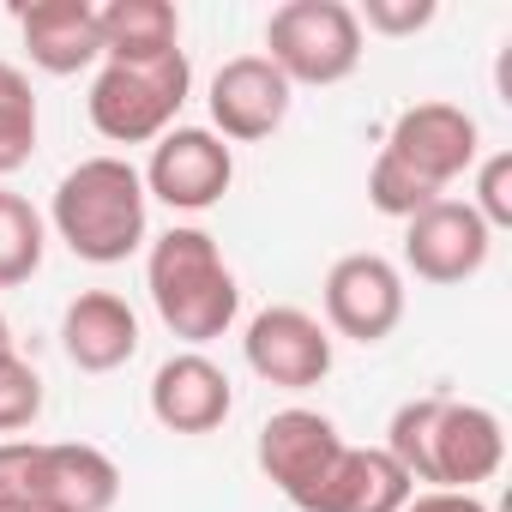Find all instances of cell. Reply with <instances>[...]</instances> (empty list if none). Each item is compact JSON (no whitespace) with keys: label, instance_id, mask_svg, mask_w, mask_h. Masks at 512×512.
<instances>
[{"label":"cell","instance_id":"obj_9","mask_svg":"<svg viewBox=\"0 0 512 512\" xmlns=\"http://www.w3.org/2000/svg\"><path fill=\"white\" fill-rule=\"evenodd\" d=\"M320 302H326V320H320L326 332L350 344H386L404 326V272L386 253H344L320 284Z\"/></svg>","mask_w":512,"mask_h":512},{"label":"cell","instance_id":"obj_25","mask_svg":"<svg viewBox=\"0 0 512 512\" xmlns=\"http://www.w3.org/2000/svg\"><path fill=\"white\" fill-rule=\"evenodd\" d=\"M0 356H13V326H7V314H0Z\"/></svg>","mask_w":512,"mask_h":512},{"label":"cell","instance_id":"obj_4","mask_svg":"<svg viewBox=\"0 0 512 512\" xmlns=\"http://www.w3.org/2000/svg\"><path fill=\"white\" fill-rule=\"evenodd\" d=\"M43 223L67 241V253H79V260L121 266L127 253L145 247L151 199H145V181L127 157H85L55 181V199H49Z\"/></svg>","mask_w":512,"mask_h":512},{"label":"cell","instance_id":"obj_7","mask_svg":"<svg viewBox=\"0 0 512 512\" xmlns=\"http://www.w3.org/2000/svg\"><path fill=\"white\" fill-rule=\"evenodd\" d=\"M368 43L356 25V7L344 0H284L266 19V61L296 85H344L362 67Z\"/></svg>","mask_w":512,"mask_h":512},{"label":"cell","instance_id":"obj_23","mask_svg":"<svg viewBox=\"0 0 512 512\" xmlns=\"http://www.w3.org/2000/svg\"><path fill=\"white\" fill-rule=\"evenodd\" d=\"M434 0H368V7H356V25H362V37L374 31V37H416V31H428L434 25Z\"/></svg>","mask_w":512,"mask_h":512},{"label":"cell","instance_id":"obj_5","mask_svg":"<svg viewBox=\"0 0 512 512\" xmlns=\"http://www.w3.org/2000/svg\"><path fill=\"white\" fill-rule=\"evenodd\" d=\"M121 500V464L85 440H0V506L37 512H109Z\"/></svg>","mask_w":512,"mask_h":512},{"label":"cell","instance_id":"obj_15","mask_svg":"<svg viewBox=\"0 0 512 512\" xmlns=\"http://www.w3.org/2000/svg\"><path fill=\"white\" fill-rule=\"evenodd\" d=\"M61 350L79 374H115L139 356V314L115 290H85L61 314Z\"/></svg>","mask_w":512,"mask_h":512},{"label":"cell","instance_id":"obj_17","mask_svg":"<svg viewBox=\"0 0 512 512\" xmlns=\"http://www.w3.org/2000/svg\"><path fill=\"white\" fill-rule=\"evenodd\" d=\"M410 494L416 482L404 476V464L386 446H344L314 512H404Z\"/></svg>","mask_w":512,"mask_h":512},{"label":"cell","instance_id":"obj_1","mask_svg":"<svg viewBox=\"0 0 512 512\" xmlns=\"http://www.w3.org/2000/svg\"><path fill=\"white\" fill-rule=\"evenodd\" d=\"M476 151H482V133H476V115L458 109V103H410L374 169H368V205L380 217H398L410 223L416 211H428L434 199H446V187L476 169Z\"/></svg>","mask_w":512,"mask_h":512},{"label":"cell","instance_id":"obj_13","mask_svg":"<svg viewBox=\"0 0 512 512\" xmlns=\"http://www.w3.org/2000/svg\"><path fill=\"white\" fill-rule=\"evenodd\" d=\"M488 247L494 235L464 199H434L404 223V266L422 284H470L488 266Z\"/></svg>","mask_w":512,"mask_h":512},{"label":"cell","instance_id":"obj_11","mask_svg":"<svg viewBox=\"0 0 512 512\" xmlns=\"http://www.w3.org/2000/svg\"><path fill=\"white\" fill-rule=\"evenodd\" d=\"M241 356H247V368L260 374L266 386H278V392H308V386H320V380L332 374V332H326L308 308L278 302V308H260V314L247 320Z\"/></svg>","mask_w":512,"mask_h":512},{"label":"cell","instance_id":"obj_6","mask_svg":"<svg viewBox=\"0 0 512 512\" xmlns=\"http://www.w3.org/2000/svg\"><path fill=\"white\" fill-rule=\"evenodd\" d=\"M193 91V67H187V49L175 55H157V61H103L97 79H91V127L109 139V145H157L181 103Z\"/></svg>","mask_w":512,"mask_h":512},{"label":"cell","instance_id":"obj_16","mask_svg":"<svg viewBox=\"0 0 512 512\" xmlns=\"http://www.w3.org/2000/svg\"><path fill=\"white\" fill-rule=\"evenodd\" d=\"M19 37H25L31 67H43L49 79H73V73L103 61L91 0H37V7H19Z\"/></svg>","mask_w":512,"mask_h":512},{"label":"cell","instance_id":"obj_3","mask_svg":"<svg viewBox=\"0 0 512 512\" xmlns=\"http://www.w3.org/2000/svg\"><path fill=\"white\" fill-rule=\"evenodd\" d=\"M145 290H151V308L157 320L187 344H211L235 326L241 314V284L223 260L217 235H205L199 223H175L151 241L145 253Z\"/></svg>","mask_w":512,"mask_h":512},{"label":"cell","instance_id":"obj_8","mask_svg":"<svg viewBox=\"0 0 512 512\" xmlns=\"http://www.w3.org/2000/svg\"><path fill=\"white\" fill-rule=\"evenodd\" d=\"M344 446H350V440L338 434L332 416H320V410H308V404H290V410H278V416L260 422L253 458H260L266 482H272L296 512H314V500H320V488H326V476H332V464H338Z\"/></svg>","mask_w":512,"mask_h":512},{"label":"cell","instance_id":"obj_19","mask_svg":"<svg viewBox=\"0 0 512 512\" xmlns=\"http://www.w3.org/2000/svg\"><path fill=\"white\" fill-rule=\"evenodd\" d=\"M43 247H49V223L43 211L13 193V187H0V290H19L43 272Z\"/></svg>","mask_w":512,"mask_h":512},{"label":"cell","instance_id":"obj_18","mask_svg":"<svg viewBox=\"0 0 512 512\" xmlns=\"http://www.w3.org/2000/svg\"><path fill=\"white\" fill-rule=\"evenodd\" d=\"M103 61H157L181 49V13L169 0H109L97 7Z\"/></svg>","mask_w":512,"mask_h":512},{"label":"cell","instance_id":"obj_10","mask_svg":"<svg viewBox=\"0 0 512 512\" xmlns=\"http://www.w3.org/2000/svg\"><path fill=\"white\" fill-rule=\"evenodd\" d=\"M145 199H163L169 211H211L235 187V151L211 127H169L151 145V163L139 169Z\"/></svg>","mask_w":512,"mask_h":512},{"label":"cell","instance_id":"obj_14","mask_svg":"<svg viewBox=\"0 0 512 512\" xmlns=\"http://www.w3.org/2000/svg\"><path fill=\"white\" fill-rule=\"evenodd\" d=\"M229 410H235V386L205 350H181L151 374V416L169 434H217Z\"/></svg>","mask_w":512,"mask_h":512},{"label":"cell","instance_id":"obj_20","mask_svg":"<svg viewBox=\"0 0 512 512\" xmlns=\"http://www.w3.org/2000/svg\"><path fill=\"white\" fill-rule=\"evenodd\" d=\"M37 91L31 79L13 67V61H0V175H13L31 163L37 151Z\"/></svg>","mask_w":512,"mask_h":512},{"label":"cell","instance_id":"obj_2","mask_svg":"<svg viewBox=\"0 0 512 512\" xmlns=\"http://www.w3.org/2000/svg\"><path fill=\"white\" fill-rule=\"evenodd\" d=\"M386 452L404 464L422 488H458L476 494V482H494L506 464V428L488 404L464 398H410L386 422Z\"/></svg>","mask_w":512,"mask_h":512},{"label":"cell","instance_id":"obj_21","mask_svg":"<svg viewBox=\"0 0 512 512\" xmlns=\"http://www.w3.org/2000/svg\"><path fill=\"white\" fill-rule=\"evenodd\" d=\"M43 416V374L13 350L0 356V440H19Z\"/></svg>","mask_w":512,"mask_h":512},{"label":"cell","instance_id":"obj_12","mask_svg":"<svg viewBox=\"0 0 512 512\" xmlns=\"http://www.w3.org/2000/svg\"><path fill=\"white\" fill-rule=\"evenodd\" d=\"M205 103H211V133L223 145H260L290 121L296 91L266 55H235V61H223L211 73Z\"/></svg>","mask_w":512,"mask_h":512},{"label":"cell","instance_id":"obj_24","mask_svg":"<svg viewBox=\"0 0 512 512\" xmlns=\"http://www.w3.org/2000/svg\"><path fill=\"white\" fill-rule=\"evenodd\" d=\"M404 512H488L482 494H458V488H416L404 500Z\"/></svg>","mask_w":512,"mask_h":512},{"label":"cell","instance_id":"obj_22","mask_svg":"<svg viewBox=\"0 0 512 512\" xmlns=\"http://www.w3.org/2000/svg\"><path fill=\"white\" fill-rule=\"evenodd\" d=\"M464 205H470V211L488 223V235L512 229V151L476 157V193H470Z\"/></svg>","mask_w":512,"mask_h":512},{"label":"cell","instance_id":"obj_26","mask_svg":"<svg viewBox=\"0 0 512 512\" xmlns=\"http://www.w3.org/2000/svg\"><path fill=\"white\" fill-rule=\"evenodd\" d=\"M0 512H37V506H0Z\"/></svg>","mask_w":512,"mask_h":512}]
</instances>
